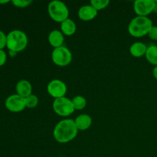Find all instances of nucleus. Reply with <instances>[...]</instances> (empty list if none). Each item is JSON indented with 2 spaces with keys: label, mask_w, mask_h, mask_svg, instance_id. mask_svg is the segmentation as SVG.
I'll return each mask as SVG.
<instances>
[{
  "label": "nucleus",
  "mask_w": 157,
  "mask_h": 157,
  "mask_svg": "<svg viewBox=\"0 0 157 157\" xmlns=\"http://www.w3.org/2000/svg\"><path fill=\"white\" fill-rule=\"evenodd\" d=\"M78 133V130L75 125V120L65 118L55 125L53 136L59 144H67L75 140Z\"/></svg>",
  "instance_id": "obj_1"
},
{
  "label": "nucleus",
  "mask_w": 157,
  "mask_h": 157,
  "mask_svg": "<svg viewBox=\"0 0 157 157\" xmlns=\"http://www.w3.org/2000/svg\"><path fill=\"white\" fill-rule=\"evenodd\" d=\"M153 26V21L148 17L136 16L129 23L128 32L135 38H142L148 35Z\"/></svg>",
  "instance_id": "obj_2"
},
{
  "label": "nucleus",
  "mask_w": 157,
  "mask_h": 157,
  "mask_svg": "<svg viewBox=\"0 0 157 157\" xmlns=\"http://www.w3.org/2000/svg\"><path fill=\"white\" fill-rule=\"evenodd\" d=\"M29 39L28 36L24 32L21 30H12L7 35L6 48L9 51L21 52L27 48Z\"/></svg>",
  "instance_id": "obj_3"
},
{
  "label": "nucleus",
  "mask_w": 157,
  "mask_h": 157,
  "mask_svg": "<svg viewBox=\"0 0 157 157\" xmlns=\"http://www.w3.org/2000/svg\"><path fill=\"white\" fill-rule=\"evenodd\" d=\"M48 13L50 18L55 22L61 23L69 18V10L63 2L55 0L48 6Z\"/></svg>",
  "instance_id": "obj_4"
},
{
  "label": "nucleus",
  "mask_w": 157,
  "mask_h": 157,
  "mask_svg": "<svg viewBox=\"0 0 157 157\" xmlns=\"http://www.w3.org/2000/svg\"><path fill=\"white\" fill-rule=\"evenodd\" d=\"M52 108L57 115L62 117L71 116L75 111L71 100L66 97L54 100Z\"/></svg>",
  "instance_id": "obj_5"
},
{
  "label": "nucleus",
  "mask_w": 157,
  "mask_h": 157,
  "mask_svg": "<svg viewBox=\"0 0 157 157\" xmlns=\"http://www.w3.org/2000/svg\"><path fill=\"white\" fill-rule=\"evenodd\" d=\"M72 53L67 47L61 46V47L54 48L52 52V62L58 67H65L69 65L71 63Z\"/></svg>",
  "instance_id": "obj_6"
},
{
  "label": "nucleus",
  "mask_w": 157,
  "mask_h": 157,
  "mask_svg": "<svg viewBox=\"0 0 157 157\" xmlns=\"http://www.w3.org/2000/svg\"><path fill=\"white\" fill-rule=\"evenodd\" d=\"M5 106L9 111L12 113H19L26 108L25 98L17 94L8 97L5 101Z\"/></svg>",
  "instance_id": "obj_7"
},
{
  "label": "nucleus",
  "mask_w": 157,
  "mask_h": 157,
  "mask_svg": "<svg viewBox=\"0 0 157 157\" xmlns=\"http://www.w3.org/2000/svg\"><path fill=\"white\" fill-rule=\"evenodd\" d=\"M67 87L64 81L59 79L52 80L47 86V91L55 99L65 97Z\"/></svg>",
  "instance_id": "obj_8"
},
{
  "label": "nucleus",
  "mask_w": 157,
  "mask_h": 157,
  "mask_svg": "<svg viewBox=\"0 0 157 157\" xmlns=\"http://www.w3.org/2000/svg\"><path fill=\"white\" fill-rule=\"evenodd\" d=\"M154 6V0H136L133 3V10L136 16L148 17L153 12Z\"/></svg>",
  "instance_id": "obj_9"
},
{
  "label": "nucleus",
  "mask_w": 157,
  "mask_h": 157,
  "mask_svg": "<svg viewBox=\"0 0 157 157\" xmlns=\"http://www.w3.org/2000/svg\"><path fill=\"white\" fill-rule=\"evenodd\" d=\"M98 11L90 5H85L81 6L78 12V15L81 21H90L96 18Z\"/></svg>",
  "instance_id": "obj_10"
},
{
  "label": "nucleus",
  "mask_w": 157,
  "mask_h": 157,
  "mask_svg": "<svg viewBox=\"0 0 157 157\" xmlns=\"http://www.w3.org/2000/svg\"><path fill=\"white\" fill-rule=\"evenodd\" d=\"M48 41L51 46H52L54 48H57L63 46L64 42V35L61 32V30L55 29L51 31L50 33L48 34Z\"/></svg>",
  "instance_id": "obj_11"
},
{
  "label": "nucleus",
  "mask_w": 157,
  "mask_h": 157,
  "mask_svg": "<svg viewBox=\"0 0 157 157\" xmlns=\"http://www.w3.org/2000/svg\"><path fill=\"white\" fill-rule=\"evenodd\" d=\"M16 94L22 98H25L32 94V85L28 80L22 79L18 81L15 85Z\"/></svg>",
  "instance_id": "obj_12"
},
{
  "label": "nucleus",
  "mask_w": 157,
  "mask_h": 157,
  "mask_svg": "<svg viewBox=\"0 0 157 157\" xmlns=\"http://www.w3.org/2000/svg\"><path fill=\"white\" fill-rule=\"evenodd\" d=\"M75 125L78 128V131H84L90 127L92 124V118L90 115L87 113H82L77 117L75 119Z\"/></svg>",
  "instance_id": "obj_13"
},
{
  "label": "nucleus",
  "mask_w": 157,
  "mask_h": 157,
  "mask_svg": "<svg viewBox=\"0 0 157 157\" xmlns=\"http://www.w3.org/2000/svg\"><path fill=\"white\" fill-rule=\"evenodd\" d=\"M147 50V46L141 41H136L130 47V53L134 58H141L145 56Z\"/></svg>",
  "instance_id": "obj_14"
},
{
  "label": "nucleus",
  "mask_w": 157,
  "mask_h": 157,
  "mask_svg": "<svg viewBox=\"0 0 157 157\" xmlns=\"http://www.w3.org/2000/svg\"><path fill=\"white\" fill-rule=\"evenodd\" d=\"M77 31V25L75 21L71 18L64 20L61 23V32L66 36L75 35Z\"/></svg>",
  "instance_id": "obj_15"
},
{
  "label": "nucleus",
  "mask_w": 157,
  "mask_h": 157,
  "mask_svg": "<svg viewBox=\"0 0 157 157\" xmlns=\"http://www.w3.org/2000/svg\"><path fill=\"white\" fill-rule=\"evenodd\" d=\"M145 57L150 64L157 66V45L151 44L148 46Z\"/></svg>",
  "instance_id": "obj_16"
},
{
  "label": "nucleus",
  "mask_w": 157,
  "mask_h": 157,
  "mask_svg": "<svg viewBox=\"0 0 157 157\" xmlns=\"http://www.w3.org/2000/svg\"><path fill=\"white\" fill-rule=\"evenodd\" d=\"M71 101L75 110H83L87 106V100L84 97L81 96V95L75 96L73 99H71Z\"/></svg>",
  "instance_id": "obj_17"
},
{
  "label": "nucleus",
  "mask_w": 157,
  "mask_h": 157,
  "mask_svg": "<svg viewBox=\"0 0 157 157\" xmlns=\"http://www.w3.org/2000/svg\"><path fill=\"white\" fill-rule=\"evenodd\" d=\"M109 4H110L109 0H91L90 2V6H93L98 12L106 9Z\"/></svg>",
  "instance_id": "obj_18"
},
{
  "label": "nucleus",
  "mask_w": 157,
  "mask_h": 157,
  "mask_svg": "<svg viewBox=\"0 0 157 157\" xmlns=\"http://www.w3.org/2000/svg\"><path fill=\"white\" fill-rule=\"evenodd\" d=\"M25 107L27 108H35L38 104V98L36 95L31 94L29 97L25 98Z\"/></svg>",
  "instance_id": "obj_19"
},
{
  "label": "nucleus",
  "mask_w": 157,
  "mask_h": 157,
  "mask_svg": "<svg viewBox=\"0 0 157 157\" xmlns=\"http://www.w3.org/2000/svg\"><path fill=\"white\" fill-rule=\"evenodd\" d=\"M11 2L12 3L15 7L20 8V9H24L28 7L32 3V0H13Z\"/></svg>",
  "instance_id": "obj_20"
},
{
  "label": "nucleus",
  "mask_w": 157,
  "mask_h": 157,
  "mask_svg": "<svg viewBox=\"0 0 157 157\" xmlns=\"http://www.w3.org/2000/svg\"><path fill=\"white\" fill-rule=\"evenodd\" d=\"M6 41H7V35L0 30V50H3L6 47Z\"/></svg>",
  "instance_id": "obj_21"
},
{
  "label": "nucleus",
  "mask_w": 157,
  "mask_h": 157,
  "mask_svg": "<svg viewBox=\"0 0 157 157\" xmlns=\"http://www.w3.org/2000/svg\"><path fill=\"white\" fill-rule=\"evenodd\" d=\"M149 38L153 41H157V26L153 25V27L150 29V32H149L148 35Z\"/></svg>",
  "instance_id": "obj_22"
},
{
  "label": "nucleus",
  "mask_w": 157,
  "mask_h": 157,
  "mask_svg": "<svg viewBox=\"0 0 157 157\" xmlns=\"http://www.w3.org/2000/svg\"><path fill=\"white\" fill-rule=\"evenodd\" d=\"M7 61V54L4 50H0V67L4 65Z\"/></svg>",
  "instance_id": "obj_23"
},
{
  "label": "nucleus",
  "mask_w": 157,
  "mask_h": 157,
  "mask_svg": "<svg viewBox=\"0 0 157 157\" xmlns=\"http://www.w3.org/2000/svg\"><path fill=\"white\" fill-rule=\"evenodd\" d=\"M153 77H154L155 79L157 81V66H155L154 68H153Z\"/></svg>",
  "instance_id": "obj_24"
},
{
  "label": "nucleus",
  "mask_w": 157,
  "mask_h": 157,
  "mask_svg": "<svg viewBox=\"0 0 157 157\" xmlns=\"http://www.w3.org/2000/svg\"><path fill=\"white\" fill-rule=\"evenodd\" d=\"M17 54H18L17 52H13V51H9V55L10 57H15Z\"/></svg>",
  "instance_id": "obj_25"
},
{
  "label": "nucleus",
  "mask_w": 157,
  "mask_h": 157,
  "mask_svg": "<svg viewBox=\"0 0 157 157\" xmlns=\"http://www.w3.org/2000/svg\"><path fill=\"white\" fill-rule=\"evenodd\" d=\"M153 12L157 14V2H155V6H154V9H153Z\"/></svg>",
  "instance_id": "obj_26"
},
{
  "label": "nucleus",
  "mask_w": 157,
  "mask_h": 157,
  "mask_svg": "<svg viewBox=\"0 0 157 157\" xmlns=\"http://www.w3.org/2000/svg\"><path fill=\"white\" fill-rule=\"evenodd\" d=\"M10 2L9 0H5V1H0V4H7V3Z\"/></svg>",
  "instance_id": "obj_27"
},
{
  "label": "nucleus",
  "mask_w": 157,
  "mask_h": 157,
  "mask_svg": "<svg viewBox=\"0 0 157 157\" xmlns=\"http://www.w3.org/2000/svg\"><path fill=\"white\" fill-rule=\"evenodd\" d=\"M155 2H157V0H155Z\"/></svg>",
  "instance_id": "obj_28"
}]
</instances>
